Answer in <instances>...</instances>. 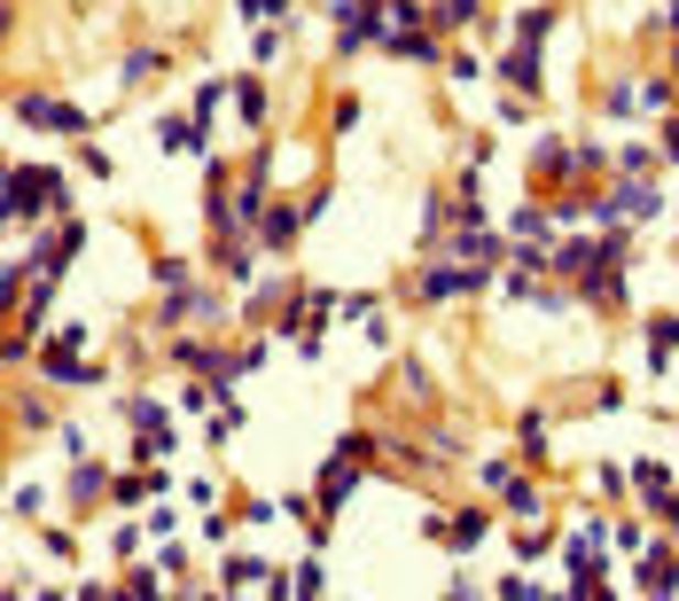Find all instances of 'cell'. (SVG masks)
Masks as SVG:
<instances>
[{
  "mask_svg": "<svg viewBox=\"0 0 679 601\" xmlns=\"http://www.w3.org/2000/svg\"><path fill=\"white\" fill-rule=\"evenodd\" d=\"M297 227H305V211H282V204H266V219H259V242H266V250H289V242H297Z\"/></svg>",
  "mask_w": 679,
  "mask_h": 601,
  "instance_id": "obj_13",
  "label": "cell"
},
{
  "mask_svg": "<svg viewBox=\"0 0 679 601\" xmlns=\"http://www.w3.org/2000/svg\"><path fill=\"white\" fill-rule=\"evenodd\" d=\"M500 492H507V515H516V524H532V515H539V484L532 477H507Z\"/></svg>",
  "mask_w": 679,
  "mask_h": 601,
  "instance_id": "obj_20",
  "label": "cell"
},
{
  "mask_svg": "<svg viewBox=\"0 0 679 601\" xmlns=\"http://www.w3.org/2000/svg\"><path fill=\"white\" fill-rule=\"evenodd\" d=\"M219 102H227V78H204V86H196V118L211 125V118H219Z\"/></svg>",
  "mask_w": 679,
  "mask_h": 601,
  "instance_id": "obj_28",
  "label": "cell"
},
{
  "mask_svg": "<svg viewBox=\"0 0 679 601\" xmlns=\"http://www.w3.org/2000/svg\"><path fill=\"white\" fill-rule=\"evenodd\" d=\"M469 289H484V266H477V258H469V266H461V258H446V266L421 274V297H430V305H453V297H469Z\"/></svg>",
  "mask_w": 679,
  "mask_h": 601,
  "instance_id": "obj_3",
  "label": "cell"
},
{
  "mask_svg": "<svg viewBox=\"0 0 679 601\" xmlns=\"http://www.w3.org/2000/svg\"><path fill=\"white\" fill-rule=\"evenodd\" d=\"M95 500H110V469L78 454V461H70V507H95Z\"/></svg>",
  "mask_w": 679,
  "mask_h": 601,
  "instance_id": "obj_11",
  "label": "cell"
},
{
  "mask_svg": "<svg viewBox=\"0 0 679 601\" xmlns=\"http://www.w3.org/2000/svg\"><path fill=\"white\" fill-rule=\"evenodd\" d=\"M149 492H164V469H156V461H141V477H118V484H110L118 507H141Z\"/></svg>",
  "mask_w": 679,
  "mask_h": 601,
  "instance_id": "obj_14",
  "label": "cell"
},
{
  "mask_svg": "<svg viewBox=\"0 0 679 601\" xmlns=\"http://www.w3.org/2000/svg\"><path fill=\"white\" fill-rule=\"evenodd\" d=\"M602 110H610V118H633V110H640V86H625V78L602 86Z\"/></svg>",
  "mask_w": 679,
  "mask_h": 601,
  "instance_id": "obj_26",
  "label": "cell"
},
{
  "mask_svg": "<svg viewBox=\"0 0 679 601\" xmlns=\"http://www.w3.org/2000/svg\"><path fill=\"white\" fill-rule=\"evenodd\" d=\"M633 484H640L648 500H664V492H671V469H664V461H633Z\"/></svg>",
  "mask_w": 679,
  "mask_h": 601,
  "instance_id": "obj_25",
  "label": "cell"
},
{
  "mask_svg": "<svg viewBox=\"0 0 679 601\" xmlns=\"http://www.w3.org/2000/svg\"><path fill=\"white\" fill-rule=\"evenodd\" d=\"M234 110L242 125H266V78H234Z\"/></svg>",
  "mask_w": 679,
  "mask_h": 601,
  "instance_id": "obj_19",
  "label": "cell"
},
{
  "mask_svg": "<svg viewBox=\"0 0 679 601\" xmlns=\"http://www.w3.org/2000/svg\"><path fill=\"white\" fill-rule=\"evenodd\" d=\"M196 313H211V320H219V297H211V289H196V282H188V289H164L156 328H180V320H196Z\"/></svg>",
  "mask_w": 679,
  "mask_h": 601,
  "instance_id": "obj_8",
  "label": "cell"
},
{
  "mask_svg": "<svg viewBox=\"0 0 679 601\" xmlns=\"http://www.w3.org/2000/svg\"><path fill=\"white\" fill-rule=\"evenodd\" d=\"M507 234H516V242H547L555 234V211H516V219H507Z\"/></svg>",
  "mask_w": 679,
  "mask_h": 601,
  "instance_id": "obj_22",
  "label": "cell"
},
{
  "mask_svg": "<svg viewBox=\"0 0 679 601\" xmlns=\"http://www.w3.org/2000/svg\"><path fill=\"white\" fill-rule=\"evenodd\" d=\"M9 110H17V125H40V133H87V110H78V102H55V95H40V86H24V95H17Z\"/></svg>",
  "mask_w": 679,
  "mask_h": 601,
  "instance_id": "obj_2",
  "label": "cell"
},
{
  "mask_svg": "<svg viewBox=\"0 0 679 601\" xmlns=\"http://www.w3.org/2000/svg\"><path fill=\"white\" fill-rule=\"evenodd\" d=\"M532 172H539V181H570V172H585V164H578V149L547 141V149H532Z\"/></svg>",
  "mask_w": 679,
  "mask_h": 601,
  "instance_id": "obj_15",
  "label": "cell"
},
{
  "mask_svg": "<svg viewBox=\"0 0 679 601\" xmlns=\"http://www.w3.org/2000/svg\"><path fill=\"white\" fill-rule=\"evenodd\" d=\"M633 593H679V562H671V547H648V539H640V562H633Z\"/></svg>",
  "mask_w": 679,
  "mask_h": 601,
  "instance_id": "obj_6",
  "label": "cell"
},
{
  "mask_svg": "<svg viewBox=\"0 0 679 601\" xmlns=\"http://www.w3.org/2000/svg\"><path fill=\"white\" fill-rule=\"evenodd\" d=\"M360 469H368V461H352V454H336V461L320 469V484H313V500H320V515H336V507H344V500H352V484H360Z\"/></svg>",
  "mask_w": 679,
  "mask_h": 601,
  "instance_id": "obj_5",
  "label": "cell"
},
{
  "mask_svg": "<svg viewBox=\"0 0 679 601\" xmlns=\"http://www.w3.org/2000/svg\"><path fill=\"white\" fill-rule=\"evenodd\" d=\"M63 204H70V181H63V172H40V164H17L9 188H0V211H9L17 227H32V219H47Z\"/></svg>",
  "mask_w": 679,
  "mask_h": 601,
  "instance_id": "obj_1",
  "label": "cell"
},
{
  "mask_svg": "<svg viewBox=\"0 0 679 601\" xmlns=\"http://www.w3.org/2000/svg\"><path fill=\"white\" fill-rule=\"evenodd\" d=\"M484 532H492V524H484V515L469 507V515H461V524H446V547H453V555H469V547H477Z\"/></svg>",
  "mask_w": 679,
  "mask_h": 601,
  "instance_id": "obj_21",
  "label": "cell"
},
{
  "mask_svg": "<svg viewBox=\"0 0 679 601\" xmlns=\"http://www.w3.org/2000/svg\"><path fill=\"white\" fill-rule=\"evenodd\" d=\"M484 9H477V0H438V9H430V32H469Z\"/></svg>",
  "mask_w": 679,
  "mask_h": 601,
  "instance_id": "obj_18",
  "label": "cell"
},
{
  "mask_svg": "<svg viewBox=\"0 0 679 601\" xmlns=\"http://www.w3.org/2000/svg\"><path fill=\"white\" fill-rule=\"evenodd\" d=\"M610 204H617L625 219H656V211H664V188H656V181H640V172H625V188H617Z\"/></svg>",
  "mask_w": 679,
  "mask_h": 601,
  "instance_id": "obj_10",
  "label": "cell"
},
{
  "mask_svg": "<svg viewBox=\"0 0 679 601\" xmlns=\"http://www.w3.org/2000/svg\"><path fill=\"white\" fill-rule=\"evenodd\" d=\"M156 149H164V156H211V125H204L196 110H188V118H164V125H156Z\"/></svg>",
  "mask_w": 679,
  "mask_h": 601,
  "instance_id": "obj_4",
  "label": "cell"
},
{
  "mask_svg": "<svg viewBox=\"0 0 679 601\" xmlns=\"http://www.w3.org/2000/svg\"><path fill=\"white\" fill-rule=\"evenodd\" d=\"M125 422H133V429H164V406H156V398H125Z\"/></svg>",
  "mask_w": 679,
  "mask_h": 601,
  "instance_id": "obj_29",
  "label": "cell"
},
{
  "mask_svg": "<svg viewBox=\"0 0 679 601\" xmlns=\"http://www.w3.org/2000/svg\"><path fill=\"white\" fill-rule=\"evenodd\" d=\"M149 274H156V289H188V274H196V266H188V258H156Z\"/></svg>",
  "mask_w": 679,
  "mask_h": 601,
  "instance_id": "obj_27",
  "label": "cell"
},
{
  "mask_svg": "<svg viewBox=\"0 0 679 601\" xmlns=\"http://www.w3.org/2000/svg\"><path fill=\"white\" fill-rule=\"evenodd\" d=\"M656 515H664V532H671V539H679V500H671V492H664V500H656Z\"/></svg>",
  "mask_w": 679,
  "mask_h": 601,
  "instance_id": "obj_32",
  "label": "cell"
},
{
  "mask_svg": "<svg viewBox=\"0 0 679 601\" xmlns=\"http://www.w3.org/2000/svg\"><path fill=\"white\" fill-rule=\"evenodd\" d=\"M320 586H328V570H320V562H313V555H305V562H297V570H289V593H320Z\"/></svg>",
  "mask_w": 679,
  "mask_h": 601,
  "instance_id": "obj_30",
  "label": "cell"
},
{
  "mask_svg": "<svg viewBox=\"0 0 679 601\" xmlns=\"http://www.w3.org/2000/svg\"><path fill=\"white\" fill-rule=\"evenodd\" d=\"M664 156H671V164H679V118H671V125H664Z\"/></svg>",
  "mask_w": 679,
  "mask_h": 601,
  "instance_id": "obj_33",
  "label": "cell"
},
{
  "mask_svg": "<svg viewBox=\"0 0 679 601\" xmlns=\"http://www.w3.org/2000/svg\"><path fill=\"white\" fill-rule=\"evenodd\" d=\"M671 63H679V47H671Z\"/></svg>",
  "mask_w": 679,
  "mask_h": 601,
  "instance_id": "obj_34",
  "label": "cell"
},
{
  "mask_svg": "<svg viewBox=\"0 0 679 601\" xmlns=\"http://www.w3.org/2000/svg\"><path fill=\"white\" fill-rule=\"evenodd\" d=\"M173 454V429H133V461H164Z\"/></svg>",
  "mask_w": 679,
  "mask_h": 601,
  "instance_id": "obj_23",
  "label": "cell"
},
{
  "mask_svg": "<svg viewBox=\"0 0 679 601\" xmlns=\"http://www.w3.org/2000/svg\"><path fill=\"white\" fill-rule=\"evenodd\" d=\"M219 586H227V593H289V578H274V570H266L259 555H234Z\"/></svg>",
  "mask_w": 679,
  "mask_h": 601,
  "instance_id": "obj_7",
  "label": "cell"
},
{
  "mask_svg": "<svg viewBox=\"0 0 679 601\" xmlns=\"http://www.w3.org/2000/svg\"><path fill=\"white\" fill-rule=\"evenodd\" d=\"M40 375H47V383H87V391L102 383V368L78 360V352H63V343H47V352H40Z\"/></svg>",
  "mask_w": 679,
  "mask_h": 601,
  "instance_id": "obj_9",
  "label": "cell"
},
{
  "mask_svg": "<svg viewBox=\"0 0 679 601\" xmlns=\"http://www.w3.org/2000/svg\"><path fill=\"white\" fill-rule=\"evenodd\" d=\"M555 17H562V9H524V17H516V40H532V47H539V40L555 32Z\"/></svg>",
  "mask_w": 679,
  "mask_h": 601,
  "instance_id": "obj_24",
  "label": "cell"
},
{
  "mask_svg": "<svg viewBox=\"0 0 679 601\" xmlns=\"http://www.w3.org/2000/svg\"><path fill=\"white\" fill-rule=\"evenodd\" d=\"M156 578H164V570H125V593H133V601H149V593H156Z\"/></svg>",
  "mask_w": 679,
  "mask_h": 601,
  "instance_id": "obj_31",
  "label": "cell"
},
{
  "mask_svg": "<svg viewBox=\"0 0 679 601\" xmlns=\"http://www.w3.org/2000/svg\"><path fill=\"white\" fill-rule=\"evenodd\" d=\"M118 78H125V86H149V78H164V47H133V55L118 63Z\"/></svg>",
  "mask_w": 679,
  "mask_h": 601,
  "instance_id": "obj_17",
  "label": "cell"
},
{
  "mask_svg": "<svg viewBox=\"0 0 679 601\" xmlns=\"http://www.w3.org/2000/svg\"><path fill=\"white\" fill-rule=\"evenodd\" d=\"M671 352H679V313H656L648 320V368H664Z\"/></svg>",
  "mask_w": 679,
  "mask_h": 601,
  "instance_id": "obj_16",
  "label": "cell"
},
{
  "mask_svg": "<svg viewBox=\"0 0 679 601\" xmlns=\"http://www.w3.org/2000/svg\"><path fill=\"white\" fill-rule=\"evenodd\" d=\"M500 78L516 86V95H539V86H547V78H539V47H532V40H516V55L500 63Z\"/></svg>",
  "mask_w": 679,
  "mask_h": 601,
  "instance_id": "obj_12",
  "label": "cell"
}]
</instances>
